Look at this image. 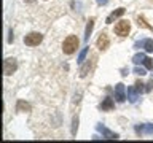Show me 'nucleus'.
Returning a JSON list of instances; mask_svg holds the SVG:
<instances>
[{
	"instance_id": "1",
	"label": "nucleus",
	"mask_w": 153,
	"mask_h": 143,
	"mask_svg": "<svg viewBox=\"0 0 153 143\" xmlns=\"http://www.w3.org/2000/svg\"><path fill=\"white\" fill-rule=\"evenodd\" d=\"M78 48V38L75 35H69L64 40V45H62V49H64L65 54H74Z\"/></svg>"
},
{
	"instance_id": "2",
	"label": "nucleus",
	"mask_w": 153,
	"mask_h": 143,
	"mask_svg": "<svg viewBox=\"0 0 153 143\" xmlns=\"http://www.w3.org/2000/svg\"><path fill=\"white\" fill-rule=\"evenodd\" d=\"M43 40V35L38 32H30L29 35L24 37V43H26L27 46H38Z\"/></svg>"
},
{
	"instance_id": "3",
	"label": "nucleus",
	"mask_w": 153,
	"mask_h": 143,
	"mask_svg": "<svg viewBox=\"0 0 153 143\" xmlns=\"http://www.w3.org/2000/svg\"><path fill=\"white\" fill-rule=\"evenodd\" d=\"M16 70H18L16 59H13V57H7V59L3 60V73L7 76H10V75H13Z\"/></svg>"
},
{
	"instance_id": "4",
	"label": "nucleus",
	"mask_w": 153,
	"mask_h": 143,
	"mask_svg": "<svg viewBox=\"0 0 153 143\" xmlns=\"http://www.w3.org/2000/svg\"><path fill=\"white\" fill-rule=\"evenodd\" d=\"M129 30H131V26H129L128 21H120V22H117V26H115V33L120 37H128Z\"/></svg>"
},
{
	"instance_id": "5",
	"label": "nucleus",
	"mask_w": 153,
	"mask_h": 143,
	"mask_svg": "<svg viewBox=\"0 0 153 143\" xmlns=\"http://www.w3.org/2000/svg\"><path fill=\"white\" fill-rule=\"evenodd\" d=\"M96 130L100 132L105 138H115V140H117V138H120L118 133H115V132H112V130H108V129L105 127V126H102V124H97V126H96Z\"/></svg>"
},
{
	"instance_id": "6",
	"label": "nucleus",
	"mask_w": 153,
	"mask_h": 143,
	"mask_svg": "<svg viewBox=\"0 0 153 143\" xmlns=\"http://www.w3.org/2000/svg\"><path fill=\"white\" fill-rule=\"evenodd\" d=\"M96 45H97V48H99L100 51H105V49H107L108 45H110V40H108V35H107V33H100Z\"/></svg>"
},
{
	"instance_id": "7",
	"label": "nucleus",
	"mask_w": 153,
	"mask_h": 143,
	"mask_svg": "<svg viewBox=\"0 0 153 143\" xmlns=\"http://www.w3.org/2000/svg\"><path fill=\"white\" fill-rule=\"evenodd\" d=\"M115 97H117V100H118L120 103L126 100V94H124V84H123V83H118L117 86H115Z\"/></svg>"
},
{
	"instance_id": "8",
	"label": "nucleus",
	"mask_w": 153,
	"mask_h": 143,
	"mask_svg": "<svg viewBox=\"0 0 153 143\" xmlns=\"http://www.w3.org/2000/svg\"><path fill=\"white\" fill-rule=\"evenodd\" d=\"M100 108H102V111H112L115 108V102L110 97H105L102 100V103H100Z\"/></svg>"
},
{
	"instance_id": "9",
	"label": "nucleus",
	"mask_w": 153,
	"mask_h": 143,
	"mask_svg": "<svg viewBox=\"0 0 153 143\" xmlns=\"http://www.w3.org/2000/svg\"><path fill=\"white\" fill-rule=\"evenodd\" d=\"M123 14H124V8H118V10H115L113 13H110V14H108V18H107V21H105V22H107V24H112V22L115 21V19H118L120 16H123Z\"/></svg>"
},
{
	"instance_id": "10",
	"label": "nucleus",
	"mask_w": 153,
	"mask_h": 143,
	"mask_svg": "<svg viewBox=\"0 0 153 143\" xmlns=\"http://www.w3.org/2000/svg\"><path fill=\"white\" fill-rule=\"evenodd\" d=\"M136 132H137V133L145 132V133H148V135H152V133H153V124H143V126H137V127H136Z\"/></svg>"
},
{
	"instance_id": "11",
	"label": "nucleus",
	"mask_w": 153,
	"mask_h": 143,
	"mask_svg": "<svg viewBox=\"0 0 153 143\" xmlns=\"http://www.w3.org/2000/svg\"><path fill=\"white\" fill-rule=\"evenodd\" d=\"M137 89L136 88H132V86H129L128 88V99H129V102L131 103H136L137 102Z\"/></svg>"
},
{
	"instance_id": "12",
	"label": "nucleus",
	"mask_w": 153,
	"mask_h": 143,
	"mask_svg": "<svg viewBox=\"0 0 153 143\" xmlns=\"http://www.w3.org/2000/svg\"><path fill=\"white\" fill-rule=\"evenodd\" d=\"M93 27H94V18H91L88 21V26H86V32H85V41H89V37H91V32H93Z\"/></svg>"
},
{
	"instance_id": "13",
	"label": "nucleus",
	"mask_w": 153,
	"mask_h": 143,
	"mask_svg": "<svg viewBox=\"0 0 153 143\" xmlns=\"http://www.w3.org/2000/svg\"><path fill=\"white\" fill-rule=\"evenodd\" d=\"M16 111H30V105L24 102V100H19L16 105Z\"/></svg>"
},
{
	"instance_id": "14",
	"label": "nucleus",
	"mask_w": 153,
	"mask_h": 143,
	"mask_svg": "<svg viewBox=\"0 0 153 143\" xmlns=\"http://www.w3.org/2000/svg\"><path fill=\"white\" fill-rule=\"evenodd\" d=\"M145 57H147V56L143 54V52H137V54L132 57V62H134L136 65H139V64H143V60H145Z\"/></svg>"
},
{
	"instance_id": "15",
	"label": "nucleus",
	"mask_w": 153,
	"mask_h": 143,
	"mask_svg": "<svg viewBox=\"0 0 153 143\" xmlns=\"http://www.w3.org/2000/svg\"><path fill=\"white\" fill-rule=\"evenodd\" d=\"M143 48H145L147 52H153V40L152 38H145L143 40Z\"/></svg>"
},
{
	"instance_id": "16",
	"label": "nucleus",
	"mask_w": 153,
	"mask_h": 143,
	"mask_svg": "<svg viewBox=\"0 0 153 143\" xmlns=\"http://www.w3.org/2000/svg\"><path fill=\"white\" fill-rule=\"evenodd\" d=\"M88 51H89V48H85V49L80 52V56H78V60H76L78 64H83V62H85V59H86V54H88Z\"/></svg>"
},
{
	"instance_id": "17",
	"label": "nucleus",
	"mask_w": 153,
	"mask_h": 143,
	"mask_svg": "<svg viewBox=\"0 0 153 143\" xmlns=\"http://www.w3.org/2000/svg\"><path fill=\"white\" fill-rule=\"evenodd\" d=\"M76 129H78V118L72 119V135H76Z\"/></svg>"
},
{
	"instance_id": "18",
	"label": "nucleus",
	"mask_w": 153,
	"mask_h": 143,
	"mask_svg": "<svg viewBox=\"0 0 153 143\" xmlns=\"http://www.w3.org/2000/svg\"><path fill=\"white\" fill-rule=\"evenodd\" d=\"M143 65H145L147 70H153V59H150V57H145V60H143Z\"/></svg>"
},
{
	"instance_id": "19",
	"label": "nucleus",
	"mask_w": 153,
	"mask_h": 143,
	"mask_svg": "<svg viewBox=\"0 0 153 143\" xmlns=\"http://www.w3.org/2000/svg\"><path fill=\"white\" fill-rule=\"evenodd\" d=\"M137 24H139V26H142V27H145V29H150V30H152V26H148V24L145 22V19H143V18H140V16H139L137 18Z\"/></svg>"
},
{
	"instance_id": "20",
	"label": "nucleus",
	"mask_w": 153,
	"mask_h": 143,
	"mask_svg": "<svg viewBox=\"0 0 153 143\" xmlns=\"http://www.w3.org/2000/svg\"><path fill=\"white\" fill-rule=\"evenodd\" d=\"M134 86H136V89H137V92H145V88H143V86H145V84H143V83H140V81H136V84H134Z\"/></svg>"
},
{
	"instance_id": "21",
	"label": "nucleus",
	"mask_w": 153,
	"mask_h": 143,
	"mask_svg": "<svg viewBox=\"0 0 153 143\" xmlns=\"http://www.w3.org/2000/svg\"><path fill=\"white\" fill-rule=\"evenodd\" d=\"M134 73L139 75V76H143V75H147V72H145V69H142V67H136V69H134Z\"/></svg>"
},
{
	"instance_id": "22",
	"label": "nucleus",
	"mask_w": 153,
	"mask_h": 143,
	"mask_svg": "<svg viewBox=\"0 0 153 143\" xmlns=\"http://www.w3.org/2000/svg\"><path fill=\"white\" fill-rule=\"evenodd\" d=\"M153 89V80L152 81H148L147 83V88H145V92H150V91Z\"/></svg>"
},
{
	"instance_id": "23",
	"label": "nucleus",
	"mask_w": 153,
	"mask_h": 143,
	"mask_svg": "<svg viewBox=\"0 0 153 143\" xmlns=\"http://www.w3.org/2000/svg\"><path fill=\"white\" fill-rule=\"evenodd\" d=\"M107 2L108 0H97V5L99 7H104V5H107Z\"/></svg>"
},
{
	"instance_id": "24",
	"label": "nucleus",
	"mask_w": 153,
	"mask_h": 143,
	"mask_svg": "<svg viewBox=\"0 0 153 143\" xmlns=\"http://www.w3.org/2000/svg\"><path fill=\"white\" fill-rule=\"evenodd\" d=\"M8 43H13V30H10V37H8Z\"/></svg>"
},
{
	"instance_id": "25",
	"label": "nucleus",
	"mask_w": 153,
	"mask_h": 143,
	"mask_svg": "<svg viewBox=\"0 0 153 143\" xmlns=\"http://www.w3.org/2000/svg\"><path fill=\"white\" fill-rule=\"evenodd\" d=\"M26 2H27V3H32V2H33V0H26Z\"/></svg>"
}]
</instances>
